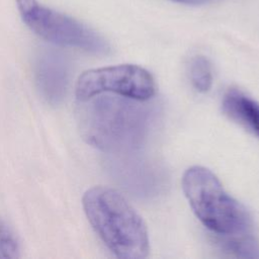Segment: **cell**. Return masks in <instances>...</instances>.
<instances>
[{
    "label": "cell",
    "mask_w": 259,
    "mask_h": 259,
    "mask_svg": "<svg viewBox=\"0 0 259 259\" xmlns=\"http://www.w3.org/2000/svg\"><path fill=\"white\" fill-rule=\"evenodd\" d=\"M148 100L101 93L78 100L76 118L83 140L111 154L139 150L157 118V108Z\"/></svg>",
    "instance_id": "1"
},
{
    "label": "cell",
    "mask_w": 259,
    "mask_h": 259,
    "mask_svg": "<svg viewBox=\"0 0 259 259\" xmlns=\"http://www.w3.org/2000/svg\"><path fill=\"white\" fill-rule=\"evenodd\" d=\"M82 205L92 229L115 257H148L146 224L119 191L106 186L91 187L84 193Z\"/></svg>",
    "instance_id": "2"
},
{
    "label": "cell",
    "mask_w": 259,
    "mask_h": 259,
    "mask_svg": "<svg viewBox=\"0 0 259 259\" xmlns=\"http://www.w3.org/2000/svg\"><path fill=\"white\" fill-rule=\"evenodd\" d=\"M182 189L194 214L213 237L253 234L247 209L226 191L209 169L188 168L182 176Z\"/></svg>",
    "instance_id": "3"
},
{
    "label": "cell",
    "mask_w": 259,
    "mask_h": 259,
    "mask_svg": "<svg viewBox=\"0 0 259 259\" xmlns=\"http://www.w3.org/2000/svg\"><path fill=\"white\" fill-rule=\"evenodd\" d=\"M21 19L32 32L51 44L96 56H106L111 51L109 42L93 28L40 4L21 15Z\"/></svg>",
    "instance_id": "4"
},
{
    "label": "cell",
    "mask_w": 259,
    "mask_h": 259,
    "mask_svg": "<svg viewBox=\"0 0 259 259\" xmlns=\"http://www.w3.org/2000/svg\"><path fill=\"white\" fill-rule=\"evenodd\" d=\"M155 92L156 83L151 73L140 66L131 64L85 71L79 76L76 83L78 100L101 93L150 100Z\"/></svg>",
    "instance_id": "5"
},
{
    "label": "cell",
    "mask_w": 259,
    "mask_h": 259,
    "mask_svg": "<svg viewBox=\"0 0 259 259\" xmlns=\"http://www.w3.org/2000/svg\"><path fill=\"white\" fill-rule=\"evenodd\" d=\"M33 70L40 96L51 105L60 104L69 86L70 68L67 59L54 50H44L35 58Z\"/></svg>",
    "instance_id": "6"
},
{
    "label": "cell",
    "mask_w": 259,
    "mask_h": 259,
    "mask_svg": "<svg viewBox=\"0 0 259 259\" xmlns=\"http://www.w3.org/2000/svg\"><path fill=\"white\" fill-rule=\"evenodd\" d=\"M222 109L230 119L259 139V103L255 99L231 88L223 96Z\"/></svg>",
    "instance_id": "7"
},
{
    "label": "cell",
    "mask_w": 259,
    "mask_h": 259,
    "mask_svg": "<svg viewBox=\"0 0 259 259\" xmlns=\"http://www.w3.org/2000/svg\"><path fill=\"white\" fill-rule=\"evenodd\" d=\"M220 250L237 258H259V241L254 234L235 237H213Z\"/></svg>",
    "instance_id": "8"
},
{
    "label": "cell",
    "mask_w": 259,
    "mask_h": 259,
    "mask_svg": "<svg viewBox=\"0 0 259 259\" xmlns=\"http://www.w3.org/2000/svg\"><path fill=\"white\" fill-rule=\"evenodd\" d=\"M189 78L194 89L200 93H205L211 88L212 70L207 58L197 55L190 60Z\"/></svg>",
    "instance_id": "9"
},
{
    "label": "cell",
    "mask_w": 259,
    "mask_h": 259,
    "mask_svg": "<svg viewBox=\"0 0 259 259\" xmlns=\"http://www.w3.org/2000/svg\"><path fill=\"white\" fill-rule=\"evenodd\" d=\"M20 256V245L14 232L0 220V259H14Z\"/></svg>",
    "instance_id": "10"
},
{
    "label": "cell",
    "mask_w": 259,
    "mask_h": 259,
    "mask_svg": "<svg viewBox=\"0 0 259 259\" xmlns=\"http://www.w3.org/2000/svg\"><path fill=\"white\" fill-rule=\"evenodd\" d=\"M20 16L32 10L39 3L37 0H15Z\"/></svg>",
    "instance_id": "11"
},
{
    "label": "cell",
    "mask_w": 259,
    "mask_h": 259,
    "mask_svg": "<svg viewBox=\"0 0 259 259\" xmlns=\"http://www.w3.org/2000/svg\"><path fill=\"white\" fill-rule=\"evenodd\" d=\"M174 2L182 3V4H189V5H199V4H204L206 2H209L211 0H171Z\"/></svg>",
    "instance_id": "12"
}]
</instances>
